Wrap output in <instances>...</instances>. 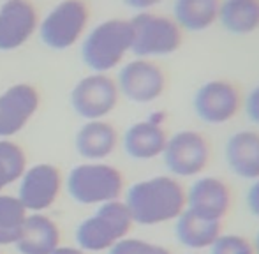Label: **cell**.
Listing matches in <instances>:
<instances>
[{"mask_svg": "<svg viewBox=\"0 0 259 254\" xmlns=\"http://www.w3.org/2000/svg\"><path fill=\"white\" fill-rule=\"evenodd\" d=\"M125 203L134 224L159 226L175 223L185 212V187L173 175H157L133 184Z\"/></svg>", "mask_w": 259, "mask_h": 254, "instance_id": "obj_1", "label": "cell"}, {"mask_svg": "<svg viewBox=\"0 0 259 254\" xmlns=\"http://www.w3.org/2000/svg\"><path fill=\"white\" fill-rule=\"evenodd\" d=\"M133 50L131 21L108 18L89 30L81 41V60L94 72H108L123 62Z\"/></svg>", "mask_w": 259, "mask_h": 254, "instance_id": "obj_2", "label": "cell"}, {"mask_svg": "<svg viewBox=\"0 0 259 254\" xmlns=\"http://www.w3.org/2000/svg\"><path fill=\"white\" fill-rule=\"evenodd\" d=\"M133 28V50L140 59L167 57L178 52L184 41V30L167 14L143 11L131 18Z\"/></svg>", "mask_w": 259, "mask_h": 254, "instance_id": "obj_3", "label": "cell"}, {"mask_svg": "<svg viewBox=\"0 0 259 254\" xmlns=\"http://www.w3.org/2000/svg\"><path fill=\"white\" fill-rule=\"evenodd\" d=\"M133 224V217L125 203L115 199V201L99 205L92 217L79 224L76 231V240L81 251H109L113 245L129 235Z\"/></svg>", "mask_w": 259, "mask_h": 254, "instance_id": "obj_4", "label": "cell"}, {"mask_svg": "<svg viewBox=\"0 0 259 254\" xmlns=\"http://www.w3.org/2000/svg\"><path fill=\"white\" fill-rule=\"evenodd\" d=\"M67 191L81 205H103L120 199L123 192V175L118 168L92 161L78 164L67 177Z\"/></svg>", "mask_w": 259, "mask_h": 254, "instance_id": "obj_5", "label": "cell"}, {"mask_svg": "<svg viewBox=\"0 0 259 254\" xmlns=\"http://www.w3.org/2000/svg\"><path fill=\"white\" fill-rule=\"evenodd\" d=\"M90 9L85 0H62L53 6L39 23L42 43L52 50H67L85 34Z\"/></svg>", "mask_w": 259, "mask_h": 254, "instance_id": "obj_6", "label": "cell"}, {"mask_svg": "<svg viewBox=\"0 0 259 254\" xmlns=\"http://www.w3.org/2000/svg\"><path fill=\"white\" fill-rule=\"evenodd\" d=\"M211 157L210 143L199 131L184 129L167 138L162 159L169 175L177 179H196L203 175Z\"/></svg>", "mask_w": 259, "mask_h": 254, "instance_id": "obj_7", "label": "cell"}, {"mask_svg": "<svg viewBox=\"0 0 259 254\" xmlns=\"http://www.w3.org/2000/svg\"><path fill=\"white\" fill-rule=\"evenodd\" d=\"M242 96L235 83L228 79H208L198 87L192 97L196 117L210 125L231 122L242 110Z\"/></svg>", "mask_w": 259, "mask_h": 254, "instance_id": "obj_8", "label": "cell"}, {"mask_svg": "<svg viewBox=\"0 0 259 254\" xmlns=\"http://www.w3.org/2000/svg\"><path fill=\"white\" fill-rule=\"evenodd\" d=\"M120 96L136 104H148L159 99L166 90V74L152 59L129 60L120 67L116 76Z\"/></svg>", "mask_w": 259, "mask_h": 254, "instance_id": "obj_9", "label": "cell"}, {"mask_svg": "<svg viewBox=\"0 0 259 254\" xmlns=\"http://www.w3.org/2000/svg\"><path fill=\"white\" fill-rule=\"evenodd\" d=\"M120 92L116 81L104 72L81 78L71 92V106L85 120H103L116 108Z\"/></svg>", "mask_w": 259, "mask_h": 254, "instance_id": "obj_10", "label": "cell"}, {"mask_svg": "<svg viewBox=\"0 0 259 254\" xmlns=\"http://www.w3.org/2000/svg\"><path fill=\"white\" fill-rule=\"evenodd\" d=\"M233 203V192L222 179L199 175L185 189V210L210 221L222 223Z\"/></svg>", "mask_w": 259, "mask_h": 254, "instance_id": "obj_11", "label": "cell"}, {"mask_svg": "<svg viewBox=\"0 0 259 254\" xmlns=\"http://www.w3.org/2000/svg\"><path fill=\"white\" fill-rule=\"evenodd\" d=\"M41 96L30 83H16L0 94V140L18 134L37 111Z\"/></svg>", "mask_w": 259, "mask_h": 254, "instance_id": "obj_12", "label": "cell"}, {"mask_svg": "<svg viewBox=\"0 0 259 254\" xmlns=\"http://www.w3.org/2000/svg\"><path fill=\"white\" fill-rule=\"evenodd\" d=\"M62 189L60 170L48 162L32 166L21 175L18 199L30 212H41L55 203Z\"/></svg>", "mask_w": 259, "mask_h": 254, "instance_id": "obj_13", "label": "cell"}, {"mask_svg": "<svg viewBox=\"0 0 259 254\" xmlns=\"http://www.w3.org/2000/svg\"><path fill=\"white\" fill-rule=\"evenodd\" d=\"M39 27V14L30 0H6L0 6V50L23 46Z\"/></svg>", "mask_w": 259, "mask_h": 254, "instance_id": "obj_14", "label": "cell"}, {"mask_svg": "<svg viewBox=\"0 0 259 254\" xmlns=\"http://www.w3.org/2000/svg\"><path fill=\"white\" fill-rule=\"evenodd\" d=\"M224 159L228 170L242 180L259 179V131L242 129L226 140Z\"/></svg>", "mask_w": 259, "mask_h": 254, "instance_id": "obj_15", "label": "cell"}, {"mask_svg": "<svg viewBox=\"0 0 259 254\" xmlns=\"http://www.w3.org/2000/svg\"><path fill=\"white\" fill-rule=\"evenodd\" d=\"M167 133L164 125L154 124L152 120H140L127 127L123 133L122 145L129 157L138 161H152L162 155L167 143Z\"/></svg>", "mask_w": 259, "mask_h": 254, "instance_id": "obj_16", "label": "cell"}, {"mask_svg": "<svg viewBox=\"0 0 259 254\" xmlns=\"http://www.w3.org/2000/svg\"><path fill=\"white\" fill-rule=\"evenodd\" d=\"M76 150L89 161H103L115 152L118 133L115 125L106 120H87L74 138Z\"/></svg>", "mask_w": 259, "mask_h": 254, "instance_id": "obj_17", "label": "cell"}, {"mask_svg": "<svg viewBox=\"0 0 259 254\" xmlns=\"http://www.w3.org/2000/svg\"><path fill=\"white\" fill-rule=\"evenodd\" d=\"M222 233V223L210 221L185 210L175 221V237L185 249L192 252H203L211 247Z\"/></svg>", "mask_w": 259, "mask_h": 254, "instance_id": "obj_18", "label": "cell"}, {"mask_svg": "<svg viewBox=\"0 0 259 254\" xmlns=\"http://www.w3.org/2000/svg\"><path fill=\"white\" fill-rule=\"evenodd\" d=\"M60 231L50 217L42 214L27 216L16 247L21 254H52L58 247Z\"/></svg>", "mask_w": 259, "mask_h": 254, "instance_id": "obj_19", "label": "cell"}, {"mask_svg": "<svg viewBox=\"0 0 259 254\" xmlns=\"http://www.w3.org/2000/svg\"><path fill=\"white\" fill-rule=\"evenodd\" d=\"M221 0H173L171 18L184 32H205L217 23Z\"/></svg>", "mask_w": 259, "mask_h": 254, "instance_id": "obj_20", "label": "cell"}, {"mask_svg": "<svg viewBox=\"0 0 259 254\" xmlns=\"http://www.w3.org/2000/svg\"><path fill=\"white\" fill-rule=\"evenodd\" d=\"M217 23L235 35L259 30V0H221Z\"/></svg>", "mask_w": 259, "mask_h": 254, "instance_id": "obj_21", "label": "cell"}, {"mask_svg": "<svg viewBox=\"0 0 259 254\" xmlns=\"http://www.w3.org/2000/svg\"><path fill=\"white\" fill-rule=\"evenodd\" d=\"M27 219V208L18 198L0 194V245L16 244Z\"/></svg>", "mask_w": 259, "mask_h": 254, "instance_id": "obj_22", "label": "cell"}, {"mask_svg": "<svg viewBox=\"0 0 259 254\" xmlns=\"http://www.w3.org/2000/svg\"><path fill=\"white\" fill-rule=\"evenodd\" d=\"M27 170L23 148L9 140H0V191L21 179Z\"/></svg>", "mask_w": 259, "mask_h": 254, "instance_id": "obj_23", "label": "cell"}, {"mask_svg": "<svg viewBox=\"0 0 259 254\" xmlns=\"http://www.w3.org/2000/svg\"><path fill=\"white\" fill-rule=\"evenodd\" d=\"M208 254H254L252 240L238 233H221Z\"/></svg>", "mask_w": 259, "mask_h": 254, "instance_id": "obj_24", "label": "cell"}, {"mask_svg": "<svg viewBox=\"0 0 259 254\" xmlns=\"http://www.w3.org/2000/svg\"><path fill=\"white\" fill-rule=\"evenodd\" d=\"M109 254H173L167 247L152 242L141 240V238L125 237L109 249Z\"/></svg>", "mask_w": 259, "mask_h": 254, "instance_id": "obj_25", "label": "cell"}, {"mask_svg": "<svg viewBox=\"0 0 259 254\" xmlns=\"http://www.w3.org/2000/svg\"><path fill=\"white\" fill-rule=\"evenodd\" d=\"M242 108L245 111V117L254 125L259 127V85H256L247 94V97L242 101Z\"/></svg>", "mask_w": 259, "mask_h": 254, "instance_id": "obj_26", "label": "cell"}, {"mask_svg": "<svg viewBox=\"0 0 259 254\" xmlns=\"http://www.w3.org/2000/svg\"><path fill=\"white\" fill-rule=\"evenodd\" d=\"M245 203H247V208H249V212L252 214L254 217H257V219H259V179L254 180V182L249 186V189H247Z\"/></svg>", "mask_w": 259, "mask_h": 254, "instance_id": "obj_27", "label": "cell"}, {"mask_svg": "<svg viewBox=\"0 0 259 254\" xmlns=\"http://www.w3.org/2000/svg\"><path fill=\"white\" fill-rule=\"evenodd\" d=\"M127 7L138 11V13H143V11H152L155 6H159L162 0H122Z\"/></svg>", "mask_w": 259, "mask_h": 254, "instance_id": "obj_28", "label": "cell"}, {"mask_svg": "<svg viewBox=\"0 0 259 254\" xmlns=\"http://www.w3.org/2000/svg\"><path fill=\"white\" fill-rule=\"evenodd\" d=\"M52 254H85V251L76 247H57Z\"/></svg>", "mask_w": 259, "mask_h": 254, "instance_id": "obj_29", "label": "cell"}, {"mask_svg": "<svg viewBox=\"0 0 259 254\" xmlns=\"http://www.w3.org/2000/svg\"><path fill=\"white\" fill-rule=\"evenodd\" d=\"M252 247H254V254H259V231L256 233V237H254V240H252Z\"/></svg>", "mask_w": 259, "mask_h": 254, "instance_id": "obj_30", "label": "cell"}, {"mask_svg": "<svg viewBox=\"0 0 259 254\" xmlns=\"http://www.w3.org/2000/svg\"><path fill=\"white\" fill-rule=\"evenodd\" d=\"M191 254H203V252H191Z\"/></svg>", "mask_w": 259, "mask_h": 254, "instance_id": "obj_31", "label": "cell"}]
</instances>
